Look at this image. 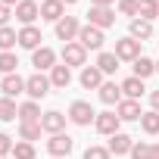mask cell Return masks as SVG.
Returning <instances> with one entry per match:
<instances>
[{
	"mask_svg": "<svg viewBox=\"0 0 159 159\" xmlns=\"http://www.w3.org/2000/svg\"><path fill=\"white\" fill-rule=\"evenodd\" d=\"M50 84H53V88H69V84H72V69H69L66 62L50 69Z\"/></svg>",
	"mask_w": 159,
	"mask_h": 159,
	"instance_id": "cell-17",
	"label": "cell"
},
{
	"mask_svg": "<svg viewBox=\"0 0 159 159\" xmlns=\"http://www.w3.org/2000/svg\"><path fill=\"white\" fill-rule=\"evenodd\" d=\"M69 119H72L75 125H91V122L97 119V112H94V106H91V103L75 100V103L69 106Z\"/></svg>",
	"mask_w": 159,
	"mask_h": 159,
	"instance_id": "cell-2",
	"label": "cell"
},
{
	"mask_svg": "<svg viewBox=\"0 0 159 159\" xmlns=\"http://www.w3.org/2000/svg\"><path fill=\"white\" fill-rule=\"evenodd\" d=\"M3 159H7V156H3Z\"/></svg>",
	"mask_w": 159,
	"mask_h": 159,
	"instance_id": "cell-44",
	"label": "cell"
},
{
	"mask_svg": "<svg viewBox=\"0 0 159 159\" xmlns=\"http://www.w3.org/2000/svg\"><path fill=\"white\" fill-rule=\"evenodd\" d=\"M84 59H88V50L78 44V41H72V44H66L62 47V62L72 69V66H84Z\"/></svg>",
	"mask_w": 159,
	"mask_h": 159,
	"instance_id": "cell-7",
	"label": "cell"
},
{
	"mask_svg": "<svg viewBox=\"0 0 159 159\" xmlns=\"http://www.w3.org/2000/svg\"><path fill=\"white\" fill-rule=\"evenodd\" d=\"M140 10V0H119V13L122 16H137Z\"/></svg>",
	"mask_w": 159,
	"mask_h": 159,
	"instance_id": "cell-33",
	"label": "cell"
},
{
	"mask_svg": "<svg viewBox=\"0 0 159 159\" xmlns=\"http://www.w3.org/2000/svg\"><path fill=\"white\" fill-rule=\"evenodd\" d=\"M88 19H91V25H97V28H109V25L116 22V13H112L109 7H91Z\"/></svg>",
	"mask_w": 159,
	"mask_h": 159,
	"instance_id": "cell-10",
	"label": "cell"
},
{
	"mask_svg": "<svg viewBox=\"0 0 159 159\" xmlns=\"http://www.w3.org/2000/svg\"><path fill=\"white\" fill-rule=\"evenodd\" d=\"M150 103H153V112H159V91L150 94Z\"/></svg>",
	"mask_w": 159,
	"mask_h": 159,
	"instance_id": "cell-38",
	"label": "cell"
},
{
	"mask_svg": "<svg viewBox=\"0 0 159 159\" xmlns=\"http://www.w3.org/2000/svg\"><path fill=\"white\" fill-rule=\"evenodd\" d=\"M84 159H109V147H88Z\"/></svg>",
	"mask_w": 159,
	"mask_h": 159,
	"instance_id": "cell-35",
	"label": "cell"
},
{
	"mask_svg": "<svg viewBox=\"0 0 159 159\" xmlns=\"http://www.w3.org/2000/svg\"><path fill=\"white\" fill-rule=\"evenodd\" d=\"M0 91H3V97H19V94L25 91V78H19L16 72H13V75H3Z\"/></svg>",
	"mask_w": 159,
	"mask_h": 159,
	"instance_id": "cell-14",
	"label": "cell"
},
{
	"mask_svg": "<svg viewBox=\"0 0 159 159\" xmlns=\"http://www.w3.org/2000/svg\"><path fill=\"white\" fill-rule=\"evenodd\" d=\"M62 0H44L41 3V19H47V22H59L62 19Z\"/></svg>",
	"mask_w": 159,
	"mask_h": 159,
	"instance_id": "cell-18",
	"label": "cell"
},
{
	"mask_svg": "<svg viewBox=\"0 0 159 159\" xmlns=\"http://www.w3.org/2000/svg\"><path fill=\"white\" fill-rule=\"evenodd\" d=\"M19 116V106L13 103V97H3V100H0V119H3V122H13Z\"/></svg>",
	"mask_w": 159,
	"mask_h": 159,
	"instance_id": "cell-29",
	"label": "cell"
},
{
	"mask_svg": "<svg viewBox=\"0 0 159 159\" xmlns=\"http://www.w3.org/2000/svg\"><path fill=\"white\" fill-rule=\"evenodd\" d=\"M140 128L147 134H159V112H143L140 116Z\"/></svg>",
	"mask_w": 159,
	"mask_h": 159,
	"instance_id": "cell-30",
	"label": "cell"
},
{
	"mask_svg": "<svg viewBox=\"0 0 159 159\" xmlns=\"http://www.w3.org/2000/svg\"><path fill=\"white\" fill-rule=\"evenodd\" d=\"M0 3H3V7H13V3H16V7H19L22 0H0Z\"/></svg>",
	"mask_w": 159,
	"mask_h": 159,
	"instance_id": "cell-41",
	"label": "cell"
},
{
	"mask_svg": "<svg viewBox=\"0 0 159 159\" xmlns=\"http://www.w3.org/2000/svg\"><path fill=\"white\" fill-rule=\"evenodd\" d=\"M19 122H41V106H38L34 100L22 103V106H19Z\"/></svg>",
	"mask_w": 159,
	"mask_h": 159,
	"instance_id": "cell-24",
	"label": "cell"
},
{
	"mask_svg": "<svg viewBox=\"0 0 159 159\" xmlns=\"http://www.w3.org/2000/svg\"><path fill=\"white\" fill-rule=\"evenodd\" d=\"M116 56H119V59H128V62L140 59V41H134L131 34L122 38V41H116Z\"/></svg>",
	"mask_w": 159,
	"mask_h": 159,
	"instance_id": "cell-5",
	"label": "cell"
},
{
	"mask_svg": "<svg viewBox=\"0 0 159 159\" xmlns=\"http://www.w3.org/2000/svg\"><path fill=\"white\" fill-rule=\"evenodd\" d=\"M25 94H28L31 100L47 97V94H50V78H44L41 72H38V75H31V78H25Z\"/></svg>",
	"mask_w": 159,
	"mask_h": 159,
	"instance_id": "cell-3",
	"label": "cell"
},
{
	"mask_svg": "<svg viewBox=\"0 0 159 159\" xmlns=\"http://www.w3.org/2000/svg\"><path fill=\"white\" fill-rule=\"evenodd\" d=\"M78 31H81V25H78L75 16H62V19L56 22V38L66 41V44H72V41L78 38Z\"/></svg>",
	"mask_w": 159,
	"mask_h": 159,
	"instance_id": "cell-4",
	"label": "cell"
},
{
	"mask_svg": "<svg viewBox=\"0 0 159 159\" xmlns=\"http://www.w3.org/2000/svg\"><path fill=\"white\" fill-rule=\"evenodd\" d=\"M97 69H100L103 75H112V72L119 69V56H116V53H106V50H103V53L97 56Z\"/></svg>",
	"mask_w": 159,
	"mask_h": 159,
	"instance_id": "cell-23",
	"label": "cell"
},
{
	"mask_svg": "<svg viewBox=\"0 0 159 159\" xmlns=\"http://www.w3.org/2000/svg\"><path fill=\"white\" fill-rule=\"evenodd\" d=\"M137 16H140V19H147V22H153V19L159 16V0H140Z\"/></svg>",
	"mask_w": 159,
	"mask_h": 159,
	"instance_id": "cell-28",
	"label": "cell"
},
{
	"mask_svg": "<svg viewBox=\"0 0 159 159\" xmlns=\"http://www.w3.org/2000/svg\"><path fill=\"white\" fill-rule=\"evenodd\" d=\"M41 131H44V128H41V122H22V125H19V137H22V140H28V143H31V140H38V137H41Z\"/></svg>",
	"mask_w": 159,
	"mask_h": 159,
	"instance_id": "cell-27",
	"label": "cell"
},
{
	"mask_svg": "<svg viewBox=\"0 0 159 159\" xmlns=\"http://www.w3.org/2000/svg\"><path fill=\"white\" fill-rule=\"evenodd\" d=\"M116 116L122 119V122H140V103L137 100H122L119 103V109H116Z\"/></svg>",
	"mask_w": 159,
	"mask_h": 159,
	"instance_id": "cell-16",
	"label": "cell"
},
{
	"mask_svg": "<svg viewBox=\"0 0 159 159\" xmlns=\"http://www.w3.org/2000/svg\"><path fill=\"white\" fill-rule=\"evenodd\" d=\"M122 94H125V100H137L140 94H143V81H140V78H125V81H122Z\"/></svg>",
	"mask_w": 159,
	"mask_h": 159,
	"instance_id": "cell-21",
	"label": "cell"
},
{
	"mask_svg": "<svg viewBox=\"0 0 159 159\" xmlns=\"http://www.w3.org/2000/svg\"><path fill=\"white\" fill-rule=\"evenodd\" d=\"M13 147H16V143H13V137H10V134H3V131H0V159H3L7 153H13Z\"/></svg>",
	"mask_w": 159,
	"mask_h": 159,
	"instance_id": "cell-36",
	"label": "cell"
},
{
	"mask_svg": "<svg viewBox=\"0 0 159 159\" xmlns=\"http://www.w3.org/2000/svg\"><path fill=\"white\" fill-rule=\"evenodd\" d=\"M131 147H134V140L128 137V134H112L109 137V153H116V156H125V153H131Z\"/></svg>",
	"mask_w": 159,
	"mask_h": 159,
	"instance_id": "cell-19",
	"label": "cell"
},
{
	"mask_svg": "<svg viewBox=\"0 0 159 159\" xmlns=\"http://www.w3.org/2000/svg\"><path fill=\"white\" fill-rule=\"evenodd\" d=\"M112 0H91V7H109Z\"/></svg>",
	"mask_w": 159,
	"mask_h": 159,
	"instance_id": "cell-39",
	"label": "cell"
},
{
	"mask_svg": "<svg viewBox=\"0 0 159 159\" xmlns=\"http://www.w3.org/2000/svg\"><path fill=\"white\" fill-rule=\"evenodd\" d=\"M41 41H44V38H41V31H38L34 25H25V28L19 31V47H25V50H31V53L41 47Z\"/></svg>",
	"mask_w": 159,
	"mask_h": 159,
	"instance_id": "cell-15",
	"label": "cell"
},
{
	"mask_svg": "<svg viewBox=\"0 0 159 159\" xmlns=\"http://www.w3.org/2000/svg\"><path fill=\"white\" fill-rule=\"evenodd\" d=\"M62 3H69V7H72V3H75V0H62Z\"/></svg>",
	"mask_w": 159,
	"mask_h": 159,
	"instance_id": "cell-42",
	"label": "cell"
},
{
	"mask_svg": "<svg viewBox=\"0 0 159 159\" xmlns=\"http://www.w3.org/2000/svg\"><path fill=\"white\" fill-rule=\"evenodd\" d=\"M153 153V143H134L131 147V159H150Z\"/></svg>",
	"mask_w": 159,
	"mask_h": 159,
	"instance_id": "cell-34",
	"label": "cell"
},
{
	"mask_svg": "<svg viewBox=\"0 0 159 159\" xmlns=\"http://www.w3.org/2000/svg\"><path fill=\"white\" fill-rule=\"evenodd\" d=\"M66 119H69V116H62V112L50 109V112H44V116H41V128H44V131H50V134H62Z\"/></svg>",
	"mask_w": 159,
	"mask_h": 159,
	"instance_id": "cell-9",
	"label": "cell"
},
{
	"mask_svg": "<svg viewBox=\"0 0 159 159\" xmlns=\"http://www.w3.org/2000/svg\"><path fill=\"white\" fill-rule=\"evenodd\" d=\"M100 100H103V103H122V84H116V81H103V88H100Z\"/></svg>",
	"mask_w": 159,
	"mask_h": 159,
	"instance_id": "cell-20",
	"label": "cell"
},
{
	"mask_svg": "<svg viewBox=\"0 0 159 159\" xmlns=\"http://www.w3.org/2000/svg\"><path fill=\"white\" fill-rule=\"evenodd\" d=\"M150 159H159V143H153V153H150Z\"/></svg>",
	"mask_w": 159,
	"mask_h": 159,
	"instance_id": "cell-40",
	"label": "cell"
},
{
	"mask_svg": "<svg viewBox=\"0 0 159 159\" xmlns=\"http://www.w3.org/2000/svg\"><path fill=\"white\" fill-rule=\"evenodd\" d=\"M72 137L69 134H50V140H47V150L53 153V159H62V156H69L72 153Z\"/></svg>",
	"mask_w": 159,
	"mask_h": 159,
	"instance_id": "cell-6",
	"label": "cell"
},
{
	"mask_svg": "<svg viewBox=\"0 0 159 159\" xmlns=\"http://www.w3.org/2000/svg\"><path fill=\"white\" fill-rule=\"evenodd\" d=\"M31 66H34L38 72H44V69H53V66H56V53H53L50 47H38V50L31 53Z\"/></svg>",
	"mask_w": 159,
	"mask_h": 159,
	"instance_id": "cell-11",
	"label": "cell"
},
{
	"mask_svg": "<svg viewBox=\"0 0 159 159\" xmlns=\"http://www.w3.org/2000/svg\"><path fill=\"white\" fill-rule=\"evenodd\" d=\"M13 153H16V159H34V143H28V140H16Z\"/></svg>",
	"mask_w": 159,
	"mask_h": 159,
	"instance_id": "cell-32",
	"label": "cell"
},
{
	"mask_svg": "<svg viewBox=\"0 0 159 159\" xmlns=\"http://www.w3.org/2000/svg\"><path fill=\"white\" fill-rule=\"evenodd\" d=\"M153 72H156V62H153V59H147V56L134 59V78H140V81H143V78H150Z\"/></svg>",
	"mask_w": 159,
	"mask_h": 159,
	"instance_id": "cell-26",
	"label": "cell"
},
{
	"mask_svg": "<svg viewBox=\"0 0 159 159\" xmlns=\"http://www.w3.org/2000/svg\"><path fill=\"white\" fill-rule=\"evenodd\" d=\"M94 122H97V131H100V134H109V137L119 134V125H122V119H119L116 112H100Z\"/></svg>",
	"mask_w": 159,
	"mask_h": 159,
	"instance_id": "cell-12",
	"label": "cell"
},
{
	"mask_svg": "<svg viewBox=\"0 0 159 159\" xmlns=\"http://www.w3.org/2000/svg\"><path fill=\"white\" fill-rule=\"evenodd\" d=\"M16 66H19V59H16V53H13V50L0 53V72H3V75H13V72H16Z\"/></svg>",
	"mask_w": 159,
	"mask_h": 159,
	"instance_id": "cell-31",
	"label": "cell"
},
{
	"mask_svg": "<svg viewBox=\"0 0 159 159\" xmlns=\"http://www.w3.org/2000/svg\"><path fill=\"white\" fill-rule=\"evenodd\" d=\"M16 44H19V31H13L10 25H3V28H0V53L13 50Z\"/></svg>",
	"mask_w": 159,
	"mask_h": 159,
	"instance_id": "cell-25",
	"label": "cell"
},
{
	"mask_svg": "<svg viewBox=\"0 0 159 159\" xmlns=\"http://www.w3.org/2000/svg\"><path fill=\"white\" fill-rule=\"evenodd\" d=\"M81 88H88V91H100L103 88V72L97 66H84L81 69Z\"/></svg>",
	"mask_w": 159,
	"mask_h": 159,
	"instance_id": "cell-13",
	"label": "cell"
},
{
	"mask_svg": "<svg viewBox=\"0 0 159 159\" xmlns=\"http://www.w3.org/2000/svg\"><path fill=\"white\" fill-rule=\"evenodd\" d=\"M153 34V22H147V19H131V38L134 41H147Z\"/></svg>",
	"mask_w": 159,
	"mask_h": 159,
	"instance_id": "cell-22",
	"label": "cell"
},
{
	"mask_svg": "<svg viewBox=\"0 0 159 159\" xmlns=\"http://www.w3.org/2000/svg\"><path fill=\"white\" fill-rule=\"evenodd\" d=\"M38 16H41V7L34 3V0H22V3L16 7V19L22 22V28H25V25H34Z\"/></svg>",
	"mask_w": 159,
	"mask_h": 159,
	"instance_id": "cell-8",
	"label": "cell"
},
{
	"mask_svg": "<svg viewBox=\"0 0 159 159\" xmlns=\"http://www.w3.org/2000/svg\"><path fill=\"white\" fill-rule=\"evenodd\" d=\"M78 44H81L84 50H100L103 47V28L97 25H81V31H78Z\"/></svg>",
	"mask_w": 159,
	"mask_h": 159,
	"instance_id": "cell-1",
	"label": "cell"
},
{
	"mask_svg": "<svg viewBox=\"0 0 159 159\" xmlns=\"http://www.w3.org/2000/svg\"><path fill=\"white\" fill-rule=\"evenodd\" d=\"M10 16H13V13H10V7H3V3H0V28L10 22Z\"/></svg>",
	"mask_w": 159,
	"mask_h": 159,
	"instance_id": "cell-37",
	"label": "cell"
},
{
	"mask_svg": "<svg viewBox=\"0 0 159 159\" xmlns=\"http://www.w3.org/2000/svg\"><path fill=\"white\" fill-rule=\"evenodd\" d=\"M156 72H159V62H156Z\"/></svg>",
	"mask_w": 159,
	"mask_h": 159,
	"instance_id": "cell-43",
	"label": "cell"
}]
</instances>
